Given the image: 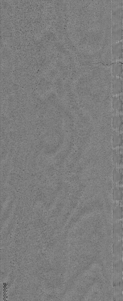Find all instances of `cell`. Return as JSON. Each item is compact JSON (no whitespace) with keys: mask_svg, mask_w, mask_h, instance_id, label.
<instances>
[{"mask_svg":"<svg viewBox=\"0 0 123 301\" xmlns=\"http://www.w3.org/2000/svg\"><path fill=\"white\" fill-rule=\"evenodd\" d=\"M115 1L113 2V44L120 42L122 33V2L121 1Z\"/></svg>","mask_w":123,"mask_h":301,"instance_id":"obj_1","label":"cell"},{"mask_svg":"<svg viewBox=\"0 0 123 301\" xmlns=\"http://www.w3.org/2000/svg\"><path fill=\"white\" fill-rule=\"evenodd\" d=\"M122 81L117 77H114L113 78V93L117 94L120 93L122 89Z\"/></svg>","mask_w":123,"mask_h":301,"instance_id":"obj_2","label":"cell"},{"mask_svg":"<svg viewBox=\"0 0 123 301\" xmlns=\"http://www.w3.org/2000/svg\"><path fill=\"white\" fill-rule=\"evenodd\" d=\"M121 46V42L113 44L114 61L122 57Z\"/></svg>","mask_w":123,"mask_h":301,"instance_id":"obj_3","label":"cell"},{"mask_svg":"<svg viewBox=\"0 0 123 301\" xmlns=\"http://www.w3.org/2000/svg\"><path fill=\"white\" fill-rule=\"evenodd\" d=\"M122 64L121 63H114L112 66V74L113 76H120L122 72Z\"/></svg>","mask_w":123,"mask_h":301,"instance_id":"obj_4","label":"cell"},{"mask_svg":"<svg viewBox=\"0 0 123 301\" xmlns=\"http://www.w3.org/2000/svg\"><path fill=\"white\" fill-rule=\"evenodd\" d=\"M113 108L114 112L121 111L122 108V102L119 98L116 97H113Z\"/></svg>","mask_w":123,"mask_h":301,"instance_id":"obj_5","label":"cell"},{"mask_svg":"<svg viewBox=\"0 0 123 301\" xmlns=\"http://www.w3.org/2000/svg\"><path fill=\"white\" fill-rule=\"evenodd\" d=\"M113 119V124L114 125H115L116 124L117 126L120 125L121 122V119L120 117L117 116H114Z\"/></svg>","mask_w":123,"mask_h":301,"instance_id":"obj_6","label":"cell"}]
</instances>
